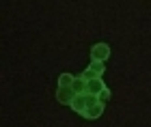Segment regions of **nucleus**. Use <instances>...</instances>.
Segmentation results:
<instances>
[{"label":"nucleus","mask_w":151,"mask_h":127,"mask_svg":"<svg viewBox=\"0 0 151 127\" xmlns=\"http://www.w3.org/2000/svg\"><path fill=\"white\" fill-rule=\"evenodd\" d=\"M108 56H110V48H108L106 43L95 45V48H93V61H101V63H104Z\"/></svg>","instance_id":"1"},{"label":"nucleus","mask_w":151,"mask_h":127,"mask_svg":"<svg viewBox=\"0 0 151 127\" xmlns=\"http://www.w3.org/2000/svg\"><path fill=\"white\" fill-rule=\"evenodd\" d=\"M69 88H71V86H67V88L63 86V88L58 91V101L60 103H73V93Z\"/></svg>","instance_id":"2"},{"label":"nucleus","mask_w":151,"mask_h":127,"mask_svg":"<svg viewBox=\"0 0 151 127\" xmlns=\"http://www.w3.org/2000/svg\"><path fill=\"white\" fill-rule=\"evenodd\" d=\"M88 71H91V76H93V78H97L99 73L104 71V65H101L99 61H93V65H91V69H88ZM91 76H88V78H91Z\"/></svg>","instance_id":"3"},{"label":"nucleus","mask_w":151,"mask_h":127,"mask_svg":"<svg viewBox=\"0 0 151 127\" xmlns=\"http://www.w3.org/2000/svg\"><path fill=\"white\" fill-rule=\"evenodd\" d=\"M101 110H104V106H101V103H95V108L86 110V116H91V118H93V116H97V114H99Z\"/></svg>","instance_id":"4"},{"label":"nucleus","mask_w":151,"mask_h":127,"mask_svg":"<svg viewBox=\"0 0 151 127\" xmlns=\"http://www.w3.org/2000/svg\"><path fill=\"white\" fill-rule=\"evenodd\" d=\"M104 88H106V86H104V82H99V80H93V82H91V93H99Z\"/></svg>","instance_id":"5"},{"label":"nucleus","mask_w":151,"mask_h":127,"mask_svg":"<svg viewBox=\"0 0 151 127\" xmlns=\"http://www.w3.org/2000/svg\"><path fill=\"white\" fill-rule=\"evenodd\" d=\"M58 82H60V86H65V84L69 86V84L73 82V78H71V76H67V73H63V76L58 78Z\"/></svg>","instance_id":"6"},{"label":"nucleus","mask_w":151,"mask_h":127,"mask_svg":"<svg viewBox=\"0 0 151 127\" xmlns=\"http://www.w3.org/2000/svg\"><path fill=\"white\" fill-rule=\"evenodd\" d=\"M108 97H110V93H108V91H104V93L99 95V101H101V99H108Z\"/></svg>","instance_id":"7"}]
</instances>
